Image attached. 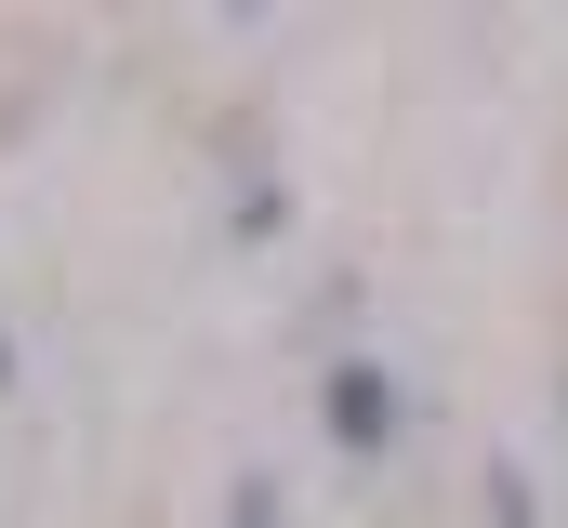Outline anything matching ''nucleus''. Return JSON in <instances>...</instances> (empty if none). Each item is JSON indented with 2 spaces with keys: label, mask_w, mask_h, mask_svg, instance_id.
<instances>
[{
  "label": "nucleus",
  "mask_w": 568,
  "mask_h": 528,
  "mask_svg": "<svg viewBox=\"0 0 568 528\" xmlns=\"http://www.w3.org/2000/svg\"><path fill=\"white\" fill-rule=\"evenodd\" d=\"M331 423H344V436H384V384H371V370H344V384H331Z\"/></svg>",
  "instance_id": "f257e3e1"
}]
</instances>
